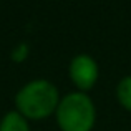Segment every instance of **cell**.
Segmentation results:
<instances>
[{
    "mask_svg": "<svg viewBox=\"0 0 131 131\" xmlns=\"http://www.w3.org/2000/svg\"><path fill=\"white\" fill-rule=\"evenodd\" d=\"M15 103L23 116L42 119L58 108V90L47 80L30 81L18 91Z\"/></svg>",
    "mask_w": 131,
    "mask_h": 131,
    "instance_id": "6da1fadb",
    "label": "cell"
},
{
    "mask_svg": "<svg viewBox=\"0 0 131 131\" xmlns=\"http://www.w3.org/2000/svg\"><path fill=\"white\" fill-rule=\"evenodd\" d=\"M96 111L86 93H70L57 108V121L61 131H91Z\"/></svg>",
    "mask_w": 131,
    "mask_h": 131,
    "instance_id": "7a4b0ae2",
    "label": "cell"
},
{
    "mask_svg": "<svg viewBox=\"0 0 131 131\" xmlns=\"http://www.w3.org/2000/svg\"><path fill=\"white\" fill-rule=\"evenodd\" d=\"M25 51H27V47H25V45H22L18 51L15 50V55H13V58H15V60H22V58H25V55H27Z\"/></svg>",
    "mask_w": 131,
    "mask_h": 131,
    "instance_id": "8992f818",
    "label": "cell"
},
{
    "mask_svg": "<svg viewBox=\"0 0 131 131\" xmlns=\"http://www.w3.org/2000/svg\"><path fill=\"white\" fill-rule=\"evenodd\" d=\"M0 131H28V125L20 113L12 111L3 118L2 125H0Z\"/></svg>",
    "mask_w": 131,
    "mask_h": 131,
    "instance_id": "277c9868",
    "label": "cell"
},
{
    "mask_svg": "<svg viewBox=\"0 0 131 131\" xmlns=\"http://www.w3.org/2000/svg\"><path fill=\"white\" fill-rule=\"evenodd\" d=\"M70 78L81 91L93 88L98 80V65L90 55H77L70 63Z\"/></svg>",
    "mask_w": 131,
    "mask_h": 131,
    "instance_id": "3957f363",
    "label": "cell"
},
{
    "mask_svg": "<svg viewBox=\"0 0 131 131\" xmlns=\"http://www.w3.org/2000/svg\"><path fill=\"white\" fill-rule=\"evenodd\" d=\"M116 98L123 108L131 111V75L119 80L118 86H116Z\"/></svg>",
    "mask_w": 131,
    "mask_h": 131,
    "instance_id": "5b68a950",
    "label": "cell"
}]
</instances>
